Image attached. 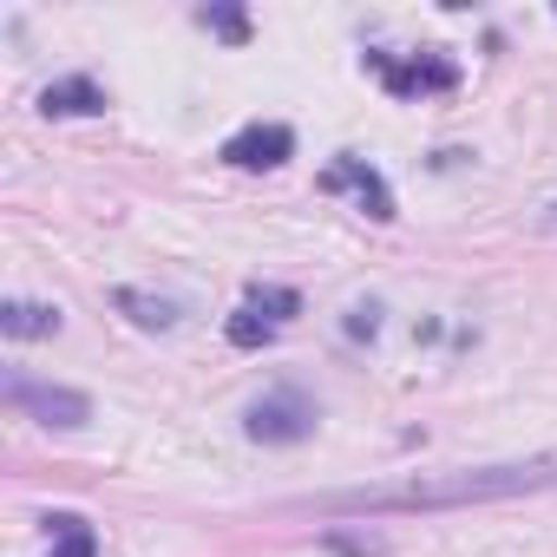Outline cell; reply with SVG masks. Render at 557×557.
<instances>
[{
    "label": "cell",
    "mask_w": 557,
    "mask_h": 557,
    "mask_svg": "<svg viewBox=\"0 0 557 557\" xmlns=\"http://www.w3.org/2000/svg\"><path fill=\"white\" fill-rule=\"evenodd\" d=\"M557 485V453L505 459V466H453V472H413L387 485H348L302 498V511L329 518H400V511H453V505H498V498H531Z\"/></svg>",
    "instance_id": "6da1fadb"
},
{
    "label": "cell",
    "mask_w": 557,
    "mask_h": 557,
    "mask_svg": "<svg viewBox=\"0 0 557 557\" xmlns=\"http://www.w3.org/2000/svg\"><path fill=\"white\" fill-rule=\"evenodd\" d=\"M315 420H322V407H315L302 387H269L262 400H249L243 433H249L256 446H302V440L315 433Z\"/></svg>",
    "instance_id": "7a4b0ae2"
},
{
    "label": "cell",
    "mask_w": 557,
    "mask_h": 557,
    "mask_svg": "<svg viewBox=\"0 0 557 557\" xmlns=\"http://www.w3.org/2000/svg\"><path fill=\"white\" fill-rule=\"evenodd\" d=\"M368 73H374L394 99H426V92H453V86H459V66H453V60H440V53H420V60L368 53Z\"/></svg>",
    "instance_id": "3957f363"
},
{
    "label": "cell",
    "mask_w": 557,
    "mask_h": 557,
    "mask_svg": "<svg viewBox=\"0 0 557 557\" xmlns=\"http://www.w3.org/2000/svg\"><path fill=\"white\" fill-rule=\"evenodd\" d=\"M8 400L27 407L40 426H86V420H92V400H86L79 387H53V381H27V374L8 381Z\"/></svg>",
    "instance_id": "277c9868"
},
{
    "label": "cell",
    "mask_w": 557,
    "mask_h": 557,
    "mask_svg": "<svg viewBox=\"0 0 557 557\" xmlns=\"http://www.w3.org/2000/svg\"><path fill=\"white\" fill-rule=\"evenodd\" d=\"M322 190H329V197H342V190H348L374 223H394V190H387V177H381L368 158H335V164L322 171Z\"/></svg>",
    "instance_id": "5b68a950"
},
{
    "label": "cell",
    "mask_w": 557,
    "mask_h": 557,
    "mask_svg": "<svg viewBox=\"0 0 557 557\" xmlns=\"http://www.w3.org/2000/svg\"><path fill=\"white\" fill-rule=\"evenodd\" d=\"M289 158H296V132L289 125H243V132L223 138V164H236V171H275Z\"/></svg>",
    "instance_id": "8992f818"
},
{
    "label": "cell",
    "mask_w": 557,
    "mask_h": 557,
    "mask_svg": "<svg viewBox=\"0 0 557 557\" xmlns=\"http://www.w3.org/2000/svg\"><path fill=\"white\" fill-rule=\"evenodd\" d=\"M40 112H47V119H92V112H106V86L86 79V73L53 79V86L40 92Z\"/></svg>",
    "instance_id": "52a82bcc"
},
{
    "label": "cell",
    "mask_w": 557,
    "mask_h": 557,
    "mask_svg": "<svg viewBox=\"0 0 557 557\" xmlns=\"http://www.w3.org/2000/svg\"><path fill=\"white\" fill-rule=\"evenodd\" d=\"M60 302H0V335H14V342H53L60 335Z\"/></svg>",
    "instance_id": "ba28073f"
},
{
    "label": "cell",
    "mask_w": 557,
    "mask_h": 557,
    "mask_svg": "<svg viewBox=\"0 0 557 557\" xmlns=\"http://www.w3.org/2000/svg\"><path fill=\"white\" fill-rule=\"evenodd\" d=\"M112 309H119L132 329H145V335H171V329H177V302H164V296H151V289H112Z\"/></svg>",
    "instance_id": "9c48e42d"
},
{
    "label": "cell",
    "mask_w": 557,
    "mask_h": 557,
    "mask_svg": "<svg viewBox=\"0 0 557 557\" xmlns=\"http://www.w3.org/2000/svg\"><path fill=\"white\" fill-rule=\"evenodd\" d=\"M47 524H53V557H99V531H92L86 518L60 511V518H47Z\"/></svg>",
    "instance_id": "30bf717a"
},
{
    "label": "cell",
    "mask_w": 557,
    "mask_h": 557,
    "mask_svg": "<svg viewBox=\"0 0 557 557\" xmlns=\"http://www.w3.org/2000/svg\"><path fill=\"white\" fill-rule=\"evenodd\" d=\"M243 302H249L262 322H275V329H283L289 315H302V296H296V289H249Z\"/></svg>",
    "instance_id": "8fae6325"
},
{
    "label": "cell",
    "mask_w": 557,
    "mask_h": 557,
    "mask_svg": "<svg viewBox=\"0 0 557 557\" xmlns=\"http://www.w3.org/2000/svg\"><path fill=\"white\" fill-rule=\"evenodd\" d=\"M223 335H230V348H262V342L275 335V322H262V315H256V309L243 302V309L230 315V329H223Z\"/></svg>",
    "instance_id": "7c38bea8"
},
{
    "label": "cell",
    "mask_w": 557,
    "mask_h": 557,
    "mask_svg": "<svg viewBox=\"0 0 557 557\" xmlns=\"http://www.w3.org/2000/svg\"><path fill=\"white\" fill-rule=\"evenodd\" d=\"M197 21H203V27H210V34H223V40H249V21H243V14H236V8H203V14H197Z\"/></svg>",
    "instance_id": "4fadbf2b"
},
{
    "label": "cell",
    "mask_w": 557,
    "mask_h": 557,
    "mask_svg": "<svg viewBox=\"0 0 557 557\" xmlns=\"http://www.w3.org/2000/svg\"><path fill=\"white\" fill-rule=\"evenodd\" d=\"M381 335V302H355L348 309V342H374Z\"/></svg>",
    "instance_id": "5bb4252c"
},
{
    "label": "cell",
    "mask_w": 557,
    "mask_h": 557,
    "mask_svg": "<svg viewBox=\"0 0 557 557\" xmlns=\"http://www.w3.org/2000/svg\"><path fill=\"white\" fill-rule=\"evenodd\" d=\"M342 557H381V537H329Z\"/></svg>",
    "instance_id": "9a60e30c"
},
{
    "label": "cell",
    "mask_w": 557,
    "mask_h": 557,
    "mask_svg": "<svg viewBox=\"0 0 557 557\" xmlns=\"http://www.w3.org/2000/svg\"><path fill=\"white\" fill-rule=\"evenodd\" d=\"M544 223H557V203H550V210H544Z\"/></svg>",
    "instance_id": "2e32d148"
}]
</instances>
